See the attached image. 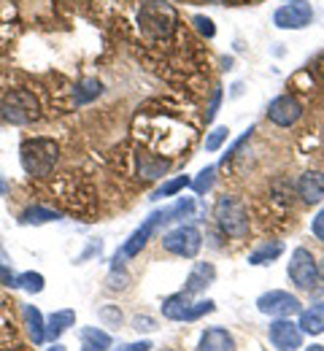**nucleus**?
<instances>
[{"mask_svg":"<svg viewBox=\"0 0 324 351\" xmlns=\"http://www.w3.org/2000/svg\"><path fill=\"white\" fill-rule=\"evenodd\" d=\"M19 160L27 176L44 178L54 171L57 160H60V146L51 138H27L19 149Z\"/></svg>","mask_w":324,"mask_h":351,"instance_id":"nucleus-1","label":"nucleus"},{"mask_svg":"<svg viewBox=\"0 0 324 351\" xmlns=\"http://www.w3.org/2000/svg\"><path fill=\"white\" fill-rule=\"evenodd\" d=\"M138 22H140V30L149 38H168L176 30L179 16H176L173 5H168L162 0H146L138 11Z\"/></svg>","mask_w":324,"mask_h":351,"instance_id":"nucleus-2","label":"nucleus"},{"mask_svg":"<svg viewBox=\"0 0 324 351\" xmlns=\"http://www.w3.org/2000/svg\"><path fill=\"white\" fill-rule=\"evenodd\" d=\"M0 114L11 125H30L41 117V106L30 89H8L0 103Z\"/></svg>","mask_w":324,"mask_h":351,"instance_id":"nucleus-3","label":"nucleus"},{"mask_svg":"<svg viewBox=\"0 0 324 351\" xmlns=\"http://www.w3.org/2000/svg\"><path fill=\"white\" fill-rule=\"evenodd\" d=\"M214 219L222 227V232L230 235V238H246V235H249V227H251L249 211H246L243 200H238V197H232V195H225V197L216 200V206H214Z\"/></svg>","mask_w":324,"mask_h":351,"instance_id":"nucleus-4","label":"nucleus"},{"mask_svg":"<svg viewBox=\"0 0 324 351\" xmlns=\"http://www.w3.org/2000/svg\"><path fill=\"white\" fill-rule=\"evenodd\" d=\"M162 249L176 254V257H195L200 249H203V235L197 227L192 224H182L176 230H171L168 235H162Z\"/></svg>","mask_w":324,"mask_h":351,"instance_id":"nucleus-5","label":"nucleus"},{"mask_svg":"<svg viewBox=\"0 0 324 351\" xmlns=\"http://www.w3.org/2000/svg\"><path fill=\"white\" fill-rule=\"evenodd\" d=\"M286 273H289V278L297 289H314V284L319 281V265H316L314 254L308 249H295L292 252Z\"/></svg>","mask_w":324,"mask_h":351,"instance_id":"nucleus-6","label":"nucleus"},{"mask_svg":"<svg viewBox=\"0 0 324 351\" xmlns=\"http://www.w3.org/2000/svg\"><path fill=\"white\" fill-rule=\"evenodd\" d=\"M311 19H314V8L306 0L284 3L273 14V25H276L278 30H303V27L311 25Z\"/></svg>","mask_w":324,"mask_h":351,"instance_id":"nucleus-7","label":"nucleus"},{"mask_svg":"<svg viewBox=\"0 0 324 351\" xmlns=\"http://www.w3.org/2000/svg\"><path fill=\"white\" fill-rule=\"evenodd\" d=\"M260 313L265 316H276V319H289L295 313H300L303 306L300 300L292 295V292H284V289H273V292H265L260 300H257Z\"/></svg>","mask_w":324,"mask_h":351,"instance_id":"nucleus-8","label":"nucleus"},{"mask_svg":"<svg viewBox=\"0 0 324 351\" xmlns=\"http://www.w3.org/2000/svg\"><path fill=\"white\" fill-rule=\"evenodd\" d=\"M165 221H168V211H165V208H162V211H154V214H151V217L143 221L138 230L125 241V246H122V252L116 254V260H119V257H122V260H127V257L140 254V249L149 243V238H151V235L157 232V227H160V224H165Z\"/></svg>","mask_w":324,"mask_h":351,"instance_id":"nucleus-9","label":"nucleus"},{"mask_svg":"<svg viewBox=\"0 0 324 351\" xmlns=\"http://www.w3.org/2000/svg\"><path fill=\"white\" fill-rule=\"evenodd\" d=\"M268 338H271V343L278 351H297L303 346V330L292 319H276V322H271Z\"/></svg>","mask_w":324,"mask_h":351,"instance_id":"nucleus-10","label":"nucleus"},{"mask_svg":"<svg viewBox=\"0 0 324 351\" xmlns=\"http://www.w3.org/2000/svg\"><path fill=\"white\" fill-rule=\"evenodd\" d=\"M300 117H303V106L292 95H278L276 100L268 106V119L278 128H292V125L300 122Z\"/></svg>","mask_w":324,"mask_h":351,"instance_id":"nucleus-11","label":"nucleus"},{"mask_svg":"<svg viewBox=\"0 0 324 351\" xmlns=\"http://www.w3.org/2000/svg\"><path fill=\"white\" fill-rule=\"evenodd\" d=\"M297 195H300L303 203H308V206L322 203L324 200V173H319V171H308V173L300 176V181H297Z\"/></svg>","mask_w":324,"mask_h":351,"instance_id":"nucleus-12","label":"nucleus"},{"mask_svg":"<svg viewBox=\"0 0 324 351\" xmlns=\"http://www.w3.org/2000/svg\"><path fill=\"white\" fill-rule=\"evenodd\" d=\"M197 351H235V338L225 327H208L200 335Z\"/></svg>","mask_w":324,"mask_h":351,"instance_id":"nucleus-13","label":"nucleus"},{"mask_svg":"<svg viewBox=\"0 0 324 351\" xmlns=\"http://www.w3.org/2000/svg\"><path fill=\"white\" fill-rule=\"evenodd\" d=\"M214 278H216V267H214V265H211V263H197L195 267H192L189 278H186L184 292H186V295L203 292L205 287H211V284H214Z\"/></svg>","mask_w":324,"mask_h":351,"instance_id":"nucleus-14","label":"nucleus"},{"mask_svg":"<svg viewBox=\"0 0 324 351\" xmlns=\"http://www.w3.org/2000/svg\"><path fill=\"white\" fill-rule=\"evenodd\" d=\"M22 313H25V324H27V332H30L33 343H36V346L44 343V341H47V324H44L41 311H38L36 306H25L22 308Z\"/></svg>","mask_w":324,"mask_h":351,"instance_id":"nucleus-15","label":"nucleus"},{"mask_svg":"<svg viewBox=\"0 0 324 351\" xmlns=\"http://www.w3.org/2000/svg\"><path fill=\"white\" fill-rule=\"evenodd\" d=\"M111 335L100 327H84L82 330V351H108Z\"/></svg>","mask_w":324,"mask_h":351,"instance_id":"nucleus-16","label":"nucleus"},{"mask_svg":"<svg viewBox=\"0 0 324 351\" xmlns=\"http://www.w3.org/2000/svg\"><path fill=\"white\" fill-rule=\"evenodd\" d=\"M300 330L308 332V335H319V332H324V306L322 303L300 311Z\"/></svg>","mask_w":324,"mask_h":351,"instance_id":"nucleus-17","label":"nucleus"},{"mask_svg":"<svg viewBox=\"0 0 324 351\" xmlns=\"http://www.w3.org/2000/svg\"><path fill=\"white\" fill-rule=\"evenodd\" d=\"M73 324H76V313L73 311H54L47 319V338L49 341H57Z\"/></svg>","mask_w":324,"mask_h":351,"instance_id":"nucleus-18","label":"nucleus"},{"mask_svg":"<svg viewBox=\"0 0 324 351\" xmlns=\"http://www.w3.org/2000/svg\"><path fill=\"white\" fill-rule=\"evenodd\" d=\"M189 295L179 292V295H171L168 300H162V316L171 319V322H184L186 311H189Z\"/></svg>","mask_w":324,"mask_h":351,"instance_id":"nucleus-19","label":"nucleus"},{"mask_svg":"<svg viewBox=\"0 0 324 351\" xmlns=\"http://www.w3.org/2000/svg\"><path fill=\"white\" fill-rule=\"evenodd\" d=\"M168 168H171V162H168V160H162V157H154V154H138V171H140L143 178H160Z\"/></svg>","mask_w":324,"mask_h":351,"instance_id":"nucleus-20","label":"nucleus"},{"mask_svg":"<svg viewBox=\"0 0 324 351\" xmlns=\"http://www.w3.org/2000/svg\"><path fill=\"white\" fill-rule=\"evenodd\" d=\"M281 254H284V243L273 241V243H265V246H260L257 252H251V254H249V265H268V263H273L276 257H281Z\"/></svg>","mask_w":324,"mask_h":351,"instance_id":"nucleus-21","label":"nucleus"},{"mask_svg":"<svg viewBox=\"0 0 324 351\" xmlns=\"http://www.w3.org/2000/svg\"><path fill=\"white\" fill-rule=\"evenodd\" d=\"M54 219H60V214L51 211V208H44V206H33L22 214V224H47V221Z\"/></svg>","mask_w":324,"mask_h":351,"instance_id":"nucleus-22","label":"nucleus"},{"mask_svg":"<svg viewBox=\"0 0 324 351\" xmlns=\"http://www.w3.org/2000/svg\"><path fill=\"white\" fill-rule=\"evenodd\" d=\"M44 276L41 273H22V276H16L14 278V287H22L25 292H33V295H38V292H44Z\"/></svg>","mask_w":324,"mask_h":351,"instance_id":"nucleus-23","label":"nucleus"},{"mask_svg":"<svg viewBox=\"0 0 324 351\" xmlns=\"http://www.w3.org/2000/svg\"><path fill=\"white\" fill-rule=\"evenodd\" d=\"M192 184V178L189 176H176V178H171V181H165L157 192H154V197L151 200H160V197H171V195H179L184 186H189Z\"/></svg>","mask_w":324,"mask_h":351,"instance_id":"nucleus-24","label":"nucleus"},{"mask_svg":"<svg viewBox=\"0 0 324 351\" xmlns=\"http://www.w3.org/2000/svg\"><path fill=\"white\" fill-rule=\"evenodd\" d=\"M103 92V84L97 82V79H84L79 87H76V103H90V100H95L97 95Z\"/></svg>","mask_w":324,"mask_h":351,"instance_id":"nucleus-25","label":"nucleus"},{"mask_svg":"<svg viewBox=\"0 0 324 351\" xmlns=\"http://www.w3.org/2000/svg\"><path fill=\"white\" fill-rule=\"evenodd\" d=\"M214 176H216V168H214V165H208L205 171H200V173H197V178L192 181L195 192H197V195H205V192L214 186Z\"/></svg>","mask_w":324,"mask_h":351,"instance_id":"nucleus-26","label":"nucleus"},{"mask_svg":"<svg viewBox=\"0 0 324 351\" xmlns=\"http://www.w3.org/2000/svg\"><path fill=\"white\" fill-rule=\"evenodd\" d=\"M230 138V130L227 128H216V130H211V135L205 138V152H219L222 149V143Z\"/></svg>","mask_w":324,"mask_h":351,"instance_id":"nucleus-27","label":"nucleus"},{"mask_svg":"<svg viewBox=\"0 0 324 351\" xmlns=\"http://www.w3.org/2000/svg\"><path fill=\"white\" fill-rule=\"evenodd\" d=\"M214 311V300H200V303H192L189 311H186L184 322H195V319H200L203 313H211Z\"/></svg>","mask_w":324,"mask_h":351,"instance_id":"nucleus-28","label":"nucleus"},{"mask_svg":"<svg viewBox=\"0 0 324 351\" xmlns=\"http://www.w3.org/2000/svg\"><path fill=\"white\" fill-rule=\"evenodd\" d=\"M192 22L197 25V30H200V33H203L205 38H214V36H216V27H214V22H211L208 16H200V14H197V16L192 19Z\"/></svg>","mask_w":324,"mask_h":351,"instance_id":"nucleus-29","label":"nucleus"},{"mask_svg":"<svg viewBox=\"0 0 324 351\" xmlns=\"http://www.w3.org/2000/svg\"><path fill=\"white\" fill-rule=\"evenodd\" d=\"M154 324H157V322H154L151 316H136V319H133V327H136L138 332H151Z\"/></svg>","mask_w":324,"mask_h":351,"instance_id":"nucleus-30","label":"nucleus"},{"mask_svg":"<svg viewBox=\"0 0 324 351\" xmlns=\"http://www.w3.org/2000/svg\"><path fill=\"white\" fill-rule=\"evenodd\" d=\"M311 232H314V235L324 243V208L314 217V221H311Z\"/></svg>","mask_w":324,"mask_h":351,"instance_id":"nucleus-31","label":"nucleus"},{"mask_svg":"<svg viewBox=\"0 0 324 351\" xmlns=\"http://www.w3.org/2000/svg\"><path fill=\"white\" fill-rule=\"evenodd\" d=\"M8 273H11V265H8V257H5V254H3V249H0V276L14 287V278H11Z\"/></svg>","mask_w":324,"mask_h":351,"instance_id":"nucleus-32","label":"nucleus"},{"mask_svg":"<svg viewBox=\"0 0 324 351\" xmlns=\"http://www.w3.org/2000/svg\"><path fill=\"white\" fill-rule=\"evenodd\" d=\"M151 349V343L149 341H140V343H127V346H122V349L116 351H149Z\"/></svg>","mask_w":324,"mask_h":351,"instance_id":"nucleus-33","label":"nucleus"},{"mask_svg":"<svg viewBox=\"0 0 324 351\" xmlns=\"http://www.w3.org/2000/svg\"><path fill=\"white\" fill-rule=\"evenodd\" d=\"M100 316H103V319H108V322H116V324L122 322V313H116V311H111V308H103V313H100Z\"/></svg>","mask_w":324,"mask_h":351,"instance_id":"nucleus-34","label":"nucleus"},{"mask_svg":"<svg viewBox=\"0 0 324 351\" xmlns=\"http://www.w3.org/2000/svg\"><path fill=\"white\" fill-rule=\"evenodd\" d=\"M5 192H8V184H5V178H3V176H0V197H3V195H5Z\"/></svg>","mask_w":324,"mask_h":351,"instance_id":"nucleus-35","label":"nucleus"},{"mask_svg":"<svg viewBox=\"0 0 324 351\" xmlns=\"http://www.w3.org/2000/svg\"><path fill=\"white\" fill-rule=\"evenodd\" d=\"M49 351H65V346H60V343H54V346H51V349Z\"/></svg>","mask_w":324,"mask_h":351,"instance_id":"nucleus-36","label":"nucleus"},{"mask_svg":"<svg viewBox=\"0 0 324 351\" xmlns=\"http://www.w3.org/2000/svg\"><path fill=\"white\" fill-rule=\"evenodd\" d=\"M319 278L324 281V260H322V265H319Z\"/></svg>","mask_w":324,"mask_h":351,"instance_id":"nucleus-37","label":"nucleus"},{"mask_svg":"<svg viewBox=\"0 0 324 351\" xmlns=\"http://www.w3.org/2000/svg\"><path fill=\"white\" fill-rule=\"evenodd\" d=\"M306 351H324V346H311V349H306Z\"/></svg>","mask_w":324,"mask_h":351,"instance_id":"nucleus-38","label":"nucleus"},{"mask_svg":"<svg viewBox=\"0 0 324 351\" xmlns=\"http://www.w3.org/2000/svg\"><path fill=\"white\" fill-rule=\"evenodd\" d=\"M211 3H222V0H211Z\"/></svg>","mask_w":324,"mask_h":351,"instance_id":"nucleus-39","label":"nucleus"},{"mask_svg":"<svg viewBox=\"0 0 324 351\" xmlns=\"http://www.w3.org/2000/svg\"><path fill=\"white\" fill-rule=\"evenodd\" d=\"M165 351H168V349H165Z\"/></svg>","mask_w":324,"mask_h":351,"instance_id":"nucleus-40","label":"nucleus"}]
</instances>
